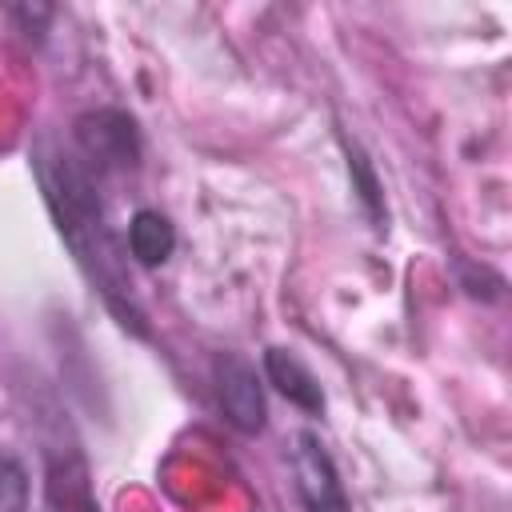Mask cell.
I'll return each instance as SVG.
<instances>
[{
  "label": "cell",
  "mask_w": 512,
  "mask_h": 512,
  "mask_svg": "<svg viewBox=\"0 0 512 512\" xmlns=\"http://www.w3.org/2000/svg\"><path fill=\"white\" fill-rule=\"evenodd\" d=\"M32 168H36L44 204L56 220V232L68 244V252L76 256V264L100 288V296L116 312V320L124 328H132L136 336H148L144 312L136 308V300L128 292L124 256H120L116 236L108 228V216H104V204H100V192H96V176L76 160L72 148L64 152L56 144H40L32 152Z\"/></svg>",
  "instance_id": "6da1fadb"
},
{
  "label": "cell",
  "mask_w": 512,
  "mask_h": 512,
  "mask_svg": "<svg viewBox=\"0 0 512 512\" xmlns=\"http://www.w3.org/2000/svg\"><path fill=\"white\" fill-rule=\"evenodd\" d=\"M72 152L100 180L140 164V128L120 108H92L72 120Z\"/></svg>",
  "instance_id": "7a4b0ae2"
},
{
  "label": "cell",
  "mask_w": 512,
  "mask_h": 512,
  "mask_svg": "<svg viewBox=\"0 0 512 512\" xmlns=\"http://www.w3.org/2000/svg\"><path fill=\"white\" fill-rule=\"evenodd\" d=\"M212 380H216V400H220L224 420L244 436H260L268 424V400H264L260 372L240 352H216Z\"/></svg>",
  "instance_id": "3957f363"
},
{
  "label": "cell",
  "mask_w": 512,
  "mask_h": 512,
  "mask_svg": "<svg viewBox=\"0 0 512 512\" xmlns=\"http://www.w3.org/2000/svg\"><path fill=\"white\" fill-rule=\"evenodd\" d=\"M292 476H296V492H300L304 512H352L332 452L308 428H300L292 436Z\"/></svg>",
  "instance_id": "277c9868"
},
{
  "label": "cell",
  "mask_w": 512,
  "mask_h": 512,
  "mask_svg": "<svg viewBox=\"0 0 512 512\" xmlns=\"http://www.w3.org/2000/svg\"><path fill=\"white\" fill-rule=\"evenodd\" d=\"M260 364H264V380L292 404V408H300L304 416H320L324 412V388H320V380H316V372L292 352V348H264V356H260Z\"/></svg>",
  "instance_id": "5b68a950"
},
{
  "label": "cell",
  "mask_w": 512,
  "mask_h": 512,
  "mask_svg": "<svg viewBox=\"0 0 512 512\" xmlns=\"http://www.w3.org/2000/svg\"><path fill=\"white\" fill-rule=\"evenodd\" d=\"M44 492H48L52 512H96L88 464L72 448L44 456Z\"/></svg>",
  "instance_id": "8992f818"
},
{
  "label": "cell",
  "mask_w": 512,
  "mask_h": 512,
  "mask_svg": "<svg viewBox=\"0 0 512 512\" xmlns=\"http://www.w3.org/2000/svg\"><path fill=\"white\" fill-rule=\"evenodd\" d=\"M128 252L140 268H160L176 252V228L156 208H136L128 220Z\"/></svg>",
  "instance_id": "52a82bcc"
},
{
  "label": "cell",
  "mask_w": 512,
  "mask_h": 512,
  "mask_svg": "<svg viewBox=\"0 0 512 512\" xmlns=\"http://www.w3.org/2000/svg\"><path fill=\"white\" fill-rule=\"evenodd\" d=\"M340 144H344V160H348V176H352L356 200L364 204L372 228H384V224H388V208H384V184H380V176H376L372 156H368L356 140H348L344 132H340Z\"/></svg>",
  "instance_id": "ba28073f"
},
{
  "label": "cell",
  "mask_w": 512,
  "mask_h": 512,
  "mask_svg": "<svg viewBox=\"0 0 512 512\" xmlns=\"http://www.w3.org/2000/svg\"><path fill=\"white\" fill-rule=\"evenodd\" d=\"M28 468L20 456L0 452V512H28Z\"/></svg>",
  "instance_id": "9c48e42d"
}]
</instances>
